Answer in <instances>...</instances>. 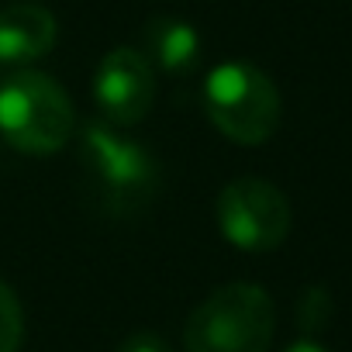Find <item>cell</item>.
I'll return each mask as SVG.
<instances>
[{
	"label": "cell",
	"instance_id": "cell-12",
	"mask_svg": "<svg viewBox=\"0 0 352 352\" xmlns=\"http://www.w3.org/2000/svg\"><path fill=\"white\" fill-rule=\"evenodd\" d=\"M283 352H328L321 342H314V338H297L294 345H287Z\"/></svg>",
	"mask_w": 352,
	"mask_h": 352
},
{
	"label": "cell",
	"instance_id": "cell-2",
	"mask_svg": "<svg viewBox=\"0 0 352 352\" xmlns=\"http://www.w3.org/2000/svg\"><path fill=\"white\" fill-rule=\"evenodd\" d=\"M76 135V111L63 83L18 69L0 83V138L25 155H52Z\"/></svg>",
	"mask_w": 352,
	"mask_h": 352
},
{
	"label": "cell",
	"instance_id": "cell-3",
	"mask_svg": "<svg viewBox=\"0 0 352 352\" xmlns=\"http://www.w3.org/2000/svg\"><path fill=\"white\" fill-rule=\"evenodd\" d=\"M276 331L273 297L256 283H225L187 318V352H270Z\"/></svg>",
	"mask_w": 352,
	"mask_h": 352
},
{
	"label": "cell",
	"instance_id": "cell-4",
	"mask_svg": "<svg viewBox=\"0 0 352 352\" xmlns=\"http://www.w3.org/2000/svg\"><path fill=\"white\" fill-rule=\"evenodd\" d=\"M204 111L235 145H263L280 128V90L252 63H221L204 80Z\"/></svg>",
	"mask_w": 352,
	"mask_h": 352
},
{
	"label": "cell",
	"instance_id": "cell-8",
	"mask_svg": "<svg viewBox=\"0 0 352 352\" xmlns=\"http://www.w3.org/2000/svg\"><path fill=\"white\" fill-rule=\"evenodd\" d=\"M142 42H145L142 49L145 59L169 76H184L201 63V35L184 18H173V14L148 18L142 28Z\"/></svg>",
	"mask_w": 352,
	"mask_h": 352
},
{
	"label": "cell",
	"instance_id": "cell-11",
	"mask_svg": "<svg viewBox=\"0 0 352 352\" xmlns=\"http://www.w3.org/2000/svg\"><path fill=\"white\" fill-rule=\"evenodd\" d=\"M118 352H169V345L155 331H135L118 345Z\"/></svg>",
	"mask_w": 352,
	"mask_h": 352
},
{
	"label": "cell",
	"instance_id": "cell-1",
	"mask_svg": "<svg viewBox=\"0 0 352 352\" xmlns=\"http://www.w3.org/2000/svg\"><path fill=\"white\" fill-rule=\"evenodd\" d=\"M80 162L100 208L114 218L145 211V204L159 190V162L152 159V152L104 118L83 121Z\"/></svg>",
	"mask_w": 352,
	"mask_h": 352
},
{
	"label": "cell",
	"instance_id": "cell-5",
	"mask_svg": "<svg viewBox=\"0 0 352 352\" xmlns=\"http://www.w3.org/2000/svg\"><path fill=\"white\" fill-rule=\"evenodd\" d=\"M218 228L239 252H273L287 242L294 211L287 194L259 176H242L221 187L214 204Z\"/></svg>",
	"mask_w": 352,
	"mask_h": 352
},
{
	"label": "cell",
	"instance_id": "cell-7",
	"mask_svg": "<svg viewBox=\"0 0 352 352\" xmlns=\"http://www.w3.org/2000/svg\"><path fill=\"white\" fill-rule=\"evenodd\" d=\"M59 21L38 0H11L0 8V66H28L56 49Z\"/></svg>",
	"mask_w": 352,
	"mask_h": 352
},
{
	"label": "cell",
	"instance_id": "cell-9",
	"mask_svg": "<svg viewBox=\"0 0 352 352\" xmlns=\"http://www.w3.org/2000/svg\"><path fill=\"white\" fill-rule=\"evenodd\" d=\"M25 338V311L18 294L0 280V352H18Z\"/></svg>",
	"mask_w": 352,
	"mask_h": 352
},
{
	"label": "cell",
	"instance_id": "cell-10",
	"mask_svg": "<svg viewBox=\"0 0 352 352\" xmlns=\"http://www.w3.org/2000/svg\"><path fill=\"white\" fill-rule=\"evenodd\" d=\"M328 318H331V294L324 287H307L297 300V324L307 335H314L328 324Z\"/></svg>",
	"mask_w": 352,
	"mask_h": 352
},
{
	"label": "cell",
	"instance_id": "cell-6",
	"mask_svg": "<svg viewBox=\"0 0 352 352\" xmlns=\"http://www.w3.org/2000/svg\"><path fill=\"white\" fill-rule=\"evenodd\" d=\"M94 100L100 118L114 128H131L145 121L155 104V66L145 59L142 49H111L97 66Z\"/></svg>",
	"mask_w": 352,
	"mask_h": 352
}]
</instances>
